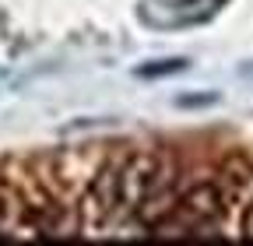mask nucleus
I'll return each instance as SVG.
<instances>
[{
  "instance_id": "obj_1",
  "label": "nucleus",
  "mask_w": 253,
  "mask_h": 246,
  "mask_svg": "<svg viewBox=\"0 0 253 246\" xmlns=\"http://www.w3.org/2000/svg\"><path fill=\"white\" fill-rule=\"evenodd\" d=\"M116 172L123 214H137L148 201L172 190V159L162 151H134L123 162H116Z\"/></svg>"
},
{
  "instance_id": "obj_2",
  "label": "nucleus",
  "mask_w": 253,
  "mask_h": 246,
  "mask_svg": "<svg viewBox=\"0 0 253 246\" xmlns=\"http://www.w3.org/2000/svg\"><path fill=\"white\" fill-rule=\"evenodd\" d=\"M120 214H123V207H120V172H116V162H106V165L95 169V176L88 179V187L81 194L78 229L99 232L113 218H120Z\"/></svg>"
},
{
  "instance_id": "obj_3",
  "label": "nucleus",
  "mask_w": 253,
  "mask_h": 246,
  "mask_svg": "<svg viewBox=\"0 0 253 246\" xmlns=\"http://www.w3.org/2000/svg\"><path fill=\"white\" fill-rule=\"evenodd\" d=\"M229 0H144L141 18L155 28H186L211 21Z\"/></svg>"
},
{
  "instance_id": "obj_4",
  "label": "nucleus",
  "mask_w": 253,
  "mask_h": 246,
  "mask_svg": "<svg viewBox=\"0 0 253 246\" xmlns=\"http://www.w3.org/2000/svg\"><path fill=\"white\" fill-rule=\"evenodd\" d=\"M186 67V60H158V67H141V78H155V74H176Z\"/></svg>"
}]
</instances>
